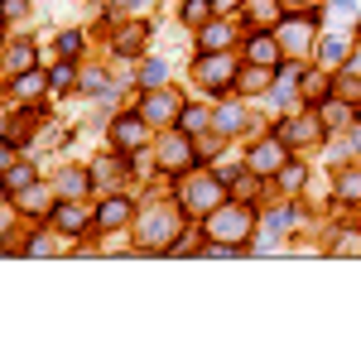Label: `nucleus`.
<instances>
[{"label":"nucleus","instance_id":"f8f14e48","mask_svg":"<svg viewBox=\"0 0 361 337\" xmlns=\"http://www.w3.org/2000/svg\"><path fill=\"white\" fill-rule=\"evenodd\" d=\"M49 217H54V226H58V231H68V236H82L87 222H97V217H87V207L78 202V197H63Z\"/></svg>","mask_w":361,"mask_h":337},{"label":"nucleus","instance_id":"2eb2a0df","mask_svg":"<svg viewBox=\"0 0 361 337\" xmlns=\"http://www.w3.org/2000/svg\"><path fill=\"white\" fill-rule=\"evenodd\" d=\"M49 87H54V78H49V73L29 68V73H15V82H10V92H15L20 102H29V97H44Z\"/></svg>","mask_w":361,"mask_h":337},{"label":"nucleus","instance_id":"dca6fc26","mask_svg":"<svg viewBox=\"0 0 361 337\" xmlns=\"http://www.w3.org/2000/svg\"><path fill=\"white\" fill-rule=\"evenodd\" d=\"M236 87H241V97H260V92H270V68H265V63H250L246 73H236Z\"/></svg>","mask_w":361,"mask_h":337},{"label":"nucleus","instance_id":"7c9ffc66","mask_svg":"<svg viewBox=\"0 0 361 337\" xmlns=\"http://www.w3.org/2000/svg\"><path fill=\"white\" fill-rule=\"evenodd\" d=\"M294 87H299V68H284V73H279V82H275V102H289V97H294Z\"/></svg>","mask_w":361,"mask_h":337},{"label":"nucleus","instance_id":"f03ea898","mask_svg":"<svg viewBox=\"0 0 361 337\" xmlns=\"http://www.w3.org/2000/svg\"><path fill=\"white\" fill-rule=\"evenodd\" d=\"M140 246L145 251H173V241L183 236V207H169V202H154L135 226Z\"/></svg>","mask_w":361,"mask_h":337},{"label":"nucleus","instance_id":"4468645a","mask_svg":"<svg viewBox=\"0 0 361 337\" xmlns=\"http://www.w3.org/2000/svg\"><path fill=\"white\" fill-rule=\"evenodd\" d=\"M279 54H284V49H279L275 29H260V34H250V39H246V58H250V63H265V68H275Z\"/></svg>","mask_w":361,"mask_h":337},{"label":"nucleus","instance_id":"c9c22d12","mask_svg":"<svg viewBox=\"0 0 361 337\" xmlns=\"http://www.w3.org/2000/svg\"><path fill=\"white\" fill-rule=\"evenodd\" d=\"M78 87H82V92H106V73H102V68H87L82 78H78Z\"/></svg>","mask_w":361,"mask_h":337},{"label":"nucleus","instance_id":"4be33fe9","mask_svg":"<svg viewBox=\"0 0 361 337\" xmlns=\"http://www.w3.org/2000/svg\"><path fill=\"white\" fill-rule=\"evenodd\" d=\"M212 125V111L207 106H183V116H178V130H188V135H202Z\"/></svg>","mask_w":361,"mask_h":337},{"label":"nucleus","instance_id":"f3484780","mask_svg":"<svg viewBox=\"0 0 361 337\" xmlns=\"http://www.w3.org/2000/svg\"><path fill=\"white\" fill-rule=\"evenodd\" d=\"M0 183H5L10 193H25L29 183H39V173H34V164H20V159H15V164L0 173Z\"/></svg>","mask_w":361,"mask_h":337},{"label":"nucleus","instance_id":"ddd939ff","mask_svg":"<svg viewBox=\"0 0 361 337\" xmlns=\"http://www.w3.org/2000/svg\"><path fill=\"white\" fill-rule=\"evenodd\" d=\"M231 39H236V29L226 20H207L197 29V54H222V49H231Z\"/></svg>","mask_w":361,"mask_h":337},{"label":"nucleus","instance_id":"b1692460","mask_svg":"<svg viewBox=\"0 0 361 337\" xmlns=\"http://www.w3.org/2000/svg\"><path fill=\"white\" fill-rule=\"evenodd\" d=\"M212 20V0H183V25L188 29H202Z\"/></svg>","mask_w":361,"mask_h":337},{"label":"nucleus","instance_id":"a878e982","mask_svg":"<svg viewBox=\"0 0 361 337\" xmlns=\"http://www.w3.org/2000/svg\"><path fill=\"white\" fill-rule=\"evenodd\" d=\"M337 197H342V202H361V168H352V173L337 178Z\"/></svg>","mask_w":361,"mask_h":337},{"label":"nucleus","instance_id":"423d86ee","mask_svg":"<svg viewBox=\"0 0 361 337\" xmlns=\"http://www.w3.org/2000/svg\"><path fill=\"white\" fill-rule=\"evenodd\" d=\"M149 145V121L145 116H116L111 121V149H121V154H135V149H145Z\"/></svg>","mask_w":361,"mask_h":337},{"label":"nucleus","instance_id":"72a5a7b5","mask_svg":"<svg viewBox=\"0 0 361 337\" xmlns=\"http://www.w3.org/2000/svg\"><path fill=\"white\" fill-rule=\"evenodd\" d=\"M49 78H54V92H68V87L78 82V68H73V63H58Z\"/></svg>","mask_w":361,"mask_h":337},{"label":"nucleus","instance_id":"0eeeda50","mask_svg":"<svg viewBox=\"0 0 361 337\" xmlns=\"http://www.w3.org/2000/svg\"><path fill=\"white\" fill-rule=\"evenodd\" d=\"M193 135H188V130H173V135H164V145H159V168H164V173H183V168L193 164Z\"/></svg>","mask_w":361,"mask_h":337},{"label":"nucleus","instance_id":"412c9836","mask_svg":"<svg viewBox=\"0 0 361 337\" xmlns=\"http://www.w3.org/2000/svg\"><path fill=\"white\" fill-rule=\"evenodd\" d=\"M5 68H10V73H29V68H34V44H25V39L10 44V49H5Z\"/></svg>","mask_w":361,"mask_h":337},{"label":"nucleus","instance_id":"7ed1b4c3","mask_svg":"<svg viewBox=\"0 0 361 337\" xmlns=\"http://www.w3.org/2000/svg\"><path fill=\"white\" fill-rule=\"evenodd\" d=\"M226 202V178L222 173H197L188 178L183 188H178V207L188 212V217H207L212 207H222Z\"/></svg>","mask_w":361,"mask_h":337},{"label":"nucleus","instance_id":"f704fd0d","mask_svg":"<svg viewBox=\"0 0 361 337\" xmlns=\"http://www.w3.org/2000/svg\"><path fill=\"white\" fill-rule=\"evenodd\" d=\"M333 251L337 255H361V231H342V236L333 241Z\"/></svg>","mask_w":361,"mask_h":337},{"label":"nucleus","instance_id":"aec40b11","mask_svg":"<svg viewBox=\"0 0 361 337\" xmlns=\"http://www.w3.org/2000/svg\"><path fill=\"white\" fill-rule=\"evenodd\" d=\"M275 178H279V188H284V193H299V188L308 183V168L299 164V159H284V168H279Z\"/></svg>","mask_w":361,"mask_h":337},{"label":"nucleus","instance_id":"c03bdc74","mask_svg":"<svg viewBox=\"0 0 361 337\" xmlns=\"http://www.w3.org/2000/svg\"><path fill=\"white\" fill-rule=\"evenodd\" d=\"M121 5H145V0H121Z\"/></svg>","mask_w":361,"mask_h":337},{"label":"nucleus","instance_id":"9b49d317","mask_svg":"<svg viewBox=\"0 0 361 337\" xmlns=\"http://www.w3.org/2000/svg\"><path fill=\"white\" fill-rule=\"evenodd\" d=\"M130 217H135V207H130V197H106V202H102V207H97V231H126V226H130Z\"/></svg>","mask_w":361,"mask_h":337},{"label":"nucleus","instance_id":"79ce46f5","mask_svg":"<svg viewBox=\"0 0 361 337\" xmlns=\"http://www.w3.org/2000/svg\"><path fill=\"white\" fill-rule=\"evenodd\" d=\"M10 164H15V145H10V140H0V173H5Z\"/></svg>","mask_w":361,"mask_h":337},{"label":"nucleus","instance_id":"393cba45","mask_svg":"<svg viewBox=\"0 0 361 337\" xmlns=\"http://www.w3.org/2000/svg\"><path fill=\"white\" fill-rule=\"evenodd\" d=\"M15 197H20L25 212H49V188H44V183H29L25 193H15Z\"/></svg>","mask_w":361,"mask_h":337},{"label":"nucleus","instance_id":"6ab92c4d","mask_svg":"<svg viewBox=\"0 0 361 337\" xmlns=\"http://www.w3.org/2000/svg\"><path fill=\"white\" fill-rule=\"evenodd\" d=\"M58 188H63V197H78L82 188H92V168H63L58 173Z\"/></svg>","mask_w":361,"mask_h":337},{"label":"nucleus","instance_id":"6e6552de","mask_svg":"<svg viewBox=\"0 0 361 337\" xmlns=\"http://www.w3.org/2000/svg\"><path fill=\"white\" fill-rule=\"evenodd\" d=\"M323 130H328V125H323V116L308 111V116H294V121H284L275 135L289 145V149H299V145H318V140H323Z\"/></svg>","mask_w":361,"mask_h":337},{"label":"nucleus","instance_id":"cd10ccee","mask_svg":"<svg viewBox=\"0 0 361 337\" xmlns=\"http://www.w3.org/2000/svg\"><path fill=\"white\" fill-rule=\"evenodd\" d=\"M212 125H217L222 135H236V130H241V111H236V106H222V111H212Z\"/></svg>","mask_w":361,"mask_h":337},{"label":"nucleus","instance_id":"a18cd8bd","mask_svg":"<svg viewBox=\"0 0 361 337\" xmlns=\"http://www.w3.org/2000/svg\"><path fill=\"white\" fill-rule=\"evenodd\" d=\"M5 226H10V222H5V217H0V236H5Z\"/></svg>","mask_w":361,"mask_h":337},{"label":"nucleus","instance_id":"5701e85b","mask_svg":"<svg viewBox=\"0 0 361 337\" xmlns=\"http://www.w3.org/2000/svg\"><path fill=\"white\" fill-rule=\"evenodd\" d=\"M121 159H126L121 149H116V154H106V159H97V164H92V183H102V188H111V178L121 173Z\"/></svg>","mask_w":361,"mask_h":337},{"label":"nucleus","instance_id":"473e14b6","mask_svg":"<svg viewBox=\"0 0 361 337\" xmlns=\"http://www.w3.org/2000/svg\"><path fill=\"white\" fill-rule=\"evenodd\" d=\"M337 97H342V102H361V73L347 68V78L337 82Z\"/></svg>","mask_w":361,"mask_h":337},{"label":"nucleus","instance_id":"39448f33","mask_svg":"<svg viewBox=\"0 0 361 337\" xmlns=\"http://www.w3.org/2000/svg\"><path fill=\"white\" fill-rule=\"evenodd\" d=\"M140 116L149 121V125H173L178 116H183V97L173 92V87H149V97L140 102Z\"/></svg>","mask_w":361,"mask_h":337},{"label":"nucleus","instance_id":"c85d7f7f","mask_svg":"<svg viewBox=\"0 0 361 337\" xmlns=\"http://www.w3.org/2000/svg\"><path fill=\"white\" fill-rule=\"evenodd\" d=\"M347 121H352V106H347V102H342V97H337V102H328V106H323V125H347Z\"/></svg>","mask_w":361,"mask_h":337},{"label":"nucleus","instance_id":"bb28decb","mask_svg":"<svg viewBox=\"0 0 361 337\" xmlns=\"http://www.w3.org/2000/svg\"><path fill=\"white\" fill-rule=\"evenodd\" d=\"M352 54V34H333V39H323V58L328 63H337V58Z\"/></svg>","mask_w":361,"mask_h":337},{"label":"nucleus","instance_id":"f257e3e1","mask_svg":"<svg viewBox=\"0 0 361 337\" xmlns=\"http://www.w3.org/2000/svg\"><path fill=\"white\" fill-rule=\"evenodd\" d=\"M202 231H207L212 241H231V246H246L250 231H255V212L246 207V197H236V202H222V207H212V212L202 217Z\"/></svg>","mask_w":361,"mask_h":337},{"label":"nucleus","instance_id":"9d476101","mask_svg":"<svg viewBox=\"0 0 361 337\" xmlns=\"http://www.w3.org/2000/svg\"><path fill=\"white\" fill-rule=\"evenodd\" d=\"M284 159H289V145L275 135V140H255V145H250L246 168H255V173H279V168H284Z\"/></svg>","mask_w":361,"mask_h":337},{"label":"nucleus","instance_id":"1a4fd4ad","mask_svg":"<svg viewBox=\"0 0 361 337\" xmlns=\"http://www.w3.org/2000/svg\"><path fill=\"white\" fill-rule=\"evenodd\" d=\"M275 39H279V49H284V54H308V49H313V20H308V15H294V20H279L275 25Z\"/></svg>","mask_w":361,"mask_h":337},{"label":"nucleus","instance_id":"ea45409f","mask_svg":"<svg viewBox=\"0 0 361 337\" xmlns=\"http://www.w3.org/2000/svg\"><path fill=\"white\" fill-rule=\"evenodd\" d=\"M289 222H294V212H289V207H279V212H270V222H265V226L279 236V231H289Z\"/></svg>","mask_w":361,"mask_h":337},{"label":"nucleus","instance_id":"e433bc0d","mask_svg":"<svg viewBox=\"0 0 361 337\" xmlns=\"http://www.w3.org/2000/svg\"><path fill=\"white\" fill-rule=\"evenodd\" d=\"M231 193H236V197H255V193H260V188H255V168H250V173H236Z\"/></svg>","mask_w":361,"mask_h":337},{"label":"nucleus","instance_id":"a211bd4d","mask_svg":"<svg viewBox=\"0 0 361 337\" xmlns=\"http://www.w3.org/2000/svg\"><path fill=\"white\" fill-rule=\"evenodd\" d=\"M145 39H149V29H145V25H126L121 34H116V54L135 58L140 49H145Z\"/></svg>","mask_w":361,"mask_h":337},{"label":"nucleus","instance_id":"2f4dec72","mask_svg":"<svg viewBox=\"0 0 361 337\" xmlns=\"http://www.w3.org/2000/svg\"><path fill=\"white\" fill-rule=\"evenodd\" d=\"M299 87H304V97H308V102H323V97H328V78H323V73H308V78H304Z\"/></svg>","mask_w":361,"mask_h":337},{"label":"nucleus","instance_id":"20e7f679","mask_svg":"<svg viewBox=\"0 0 361 337\" xmlns=\"http://www.w3.org/2000/svg\"><path fill=\"white\" fill-rule=\"evenodd\" d=\"M193 78H197V87H207V92H226V87L236 82V63L226 58V49L222 54H197Z\"/></svg>","mask_w":361,"mask_h":337},{"label":"nucleus","instance_id":"58836bf2","mask_svg":"<svg viewBox=\"0 0 361 337\" xmlns=\"http://www.w3.org/2000/svg\"><path fill=\"white\" fill-rule=\"evenodd\" d=\"M0 15H5V20H25L29 0H0Z\"/></svg>","mask_w":361,"mask_h":337},{"label":"nucleus","instance_id":"c756f323","mask_svg":"<svg viewBox=\"0 0 361 337\" xmlns=\"http://www.w3.org/2000/svg\"><path fill=\"white\" fill-rule=\"evenodd\" d=\"M140 78H145V87H164V82H169V63H159V58H149Z\"/></svg>","mask_w":361,"mask_h":337},{"label":"nucleus","instance_id":"4c0bfd02","mask_svg":"<svg viewBox=\"0 0 361 337\" xmlns=\"http://www.w3.org/2000/svg\"><path fill=\"white\" fill-rule=\"evenodd\" d=\"M25 251H29V255H49V251H54V236H49V231H34Z\"/></svg>","mask_w":361,"mask_h":337},{"label":"nucleus","instance_id":"a19ab883","mask_svg":"<svg viewBox=\"0 0 361 337\" xmlns=\"http://www.w3.org/2000/svg\"><path fill=\"white\" fill-rule=\"evenodd\" d=\"M78 49H82L78 34H63V39H58V54H63V58H78Z\"/></svg>","mask_w":361,"mask_h":337},{"label":"nucleus","instance_id":"37998d69","mask_svg":"<svg viewBox=\"0 0 361 337\" xmlns=\"http://www.w3.org/2000/svg\"><path fill=\"white\" fill-rule=\"evenodd\" d=\"M5 197H10V188H5V183H0V207H5Z\"/></svg>","mask_w":361,"mask_h":337}]
</instances>
